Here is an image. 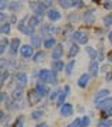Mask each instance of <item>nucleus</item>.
<instances>
[{"label":"nucleus","instance_id":"nucleus-36","mask_svg":"<svg viewBox=\"0 0 112 127\" xmlns=\"http://www.w3.org/2000/svg\"><path fill=\"white\" fill-rule=\"evenodd\" d=\"M9 6H10V10H12V12H15L13 9H19L22 4H20L19 1H16V3H9Z\"/></svg>","mask_w":112,"mask_h":127},{"label":"nucleus","instance_id":"nucleus-5","mask_svg":"<svg viewBox=\"0 0 112 127\" xmlns=\"http://www.w3.org/2000/svg\"><path fill=\"white\" fill-rule=\"evenodd\" d=\"M20 56L27 59V58H33V46L32 45H22L20 46Z\"/></svg>","mask_w":112,"mask_h":127},{"label":"nucleus","instance_id":"nucleus-3","mask_svg":"<svg viewBox=\"0 0 112 127\" xmlns=\"http://www.w3.org/2000/svg\"><path fill=\"white\" fill-rule=\"evenodd\" d=\"M15 82H16L17 88L23 90V88L27 85V75H26L24 72H19L16 75V78H15Z\"/></svg>","mask_w":112,"mask_h":127},{"label":"nucleus","instance_id":"nucleus-19","mask_svg":"<svg viewBox=\"0 0 112 127\" xmlns=\"http://www.w3.org/2000/svg\"><path fill=\"white\" fill-rule=\"evenodd\" d=\"M86 54L89 55V58H91L92 61H96V56L99 55V54H98V51L93 49L92 46H86ZM98 58H99V56H98Z\"/></svg>","mask_w":112,"mask_h":127},{"label":"nucleus","instance_id":"nucleus-45","mask_svg":"<svg viewBox=\"0 0 112 127\" xmlns=\"http://www.w3.org/2000/svg\"><path fill=\"white\" fill-rule=\"evenodd\" d=\"M6 19H7V16H6V15H3V13H1V22H3V20H6Z\"/></svg>","mask_w":112,"mask_h":127},{"label":"nucleus","instance_id":"nucleus-37","mask_svg":"<svg viewBox=\"0 0 112 127\" xmlns=\"http://www.w3.org/2000/svg\"><path fill=\"white\" fill-rule=\"evenodd\" d=\"M105 81H108V82L112 81V72L111 71H108L106 74H105Z\"/></svg>","mask_w":112,"mask_h":127},{"label":"nucleus","instance_id":"nucleus-22","mask_svg":"<svg viewBox=\"0 0 112 127\" xmlns=\"http://www.w3.org/2000/svg\"><path fill=\"white\" fill-rule=\"evenodd\" d=\"M40 23V17L39 16H36V15H33L29 17V26H32V28H36L37 25Z\"/></svg>","mask_w":112,"mask_h":127},{"label":"nucleus","instance_id":"nucleus-39","mask_svg":"<svg viewBox=\"0 0 112 127\" xmlns=\"http://www.w3.org/2000/svg\"><path fill=\"white\" fill-rule=\"evenodd\" d=\"M104 7L105 9H111L112 7V1H104Z\"/></svg>","mask_w":112,"mask_h":127},{"label":"nucleus","instance_id":"nucleus-16","mask_svg":"<svg viewBox=\"0 0 112 127\" xmlns=\"http://www.w3.org/2000/svg\"><path fill=\"white\" fill-rule=\"evenodd\" d=\"M19 45H20V39H19V38H15V39L10 42V54H12V55H16L17 54Z\"/></svg>","mask_w":112,"mask_h":127},{"label":"nucleus","instance_id":"nucleus-2","mask_svg":"<svg viewBox=\"0 0 112 127\" xmlns=\"http://www.w3.org/2000/svg\"><path fill=\"white\" fill-rule=\"evenodd\" d=\"M30 6H32L33 10H35V15L39 16V17L43 15V13H48V12H46L48 9H46V6H45V3H42V1H39V3H37V1H32Z\"/></svg>","mask_w":112,"mask_h":127},{"label":"nucleus","instance_id":"nucleus-9","mask_svg":"<svg viewBox=\"0 0 112 127\" xmlns=\"http://www.w3.org/2000/svg\"><path fill=\"white\" fill-rule=\"evenodd\" d=\"M63 52H65V49L62 45H56V48L52 51V59L53 61H60V58L63 56Z\"/></svg>","mask_w":112,"mask_h":127},{"label":"nucleus","instance_id":"nucleus-17","mask_svg":"<svg viewBox=\"0 0 112 127\" xmlns=\"http://www.w3.org/2000/svg\"><path fill=\"white\" fill-rule=\"evenodd\" d=\"M43 48H45V49H55L56 48L55 38H48V39L43 40Z\"/></svg>","mask_w":112,"mask_h":127},{"label":"nucleus","instance_id":"nucleus-32","mask_svg":"<svg viewBox=\"0 0 112 127\" xmlns=\"http://www.w3.org/2000/svg\"><path fill=\"white\" fill-rule=\"evenodd\" d=\"M104 25L105 26H108V28H109V26H112V15H106L104 17Z\"/></svg>","mask_w":112,"mask_h":127},{"label":"nucleus","instance_id":"nucleus-21","mask_svg":"<svg viewBox=\"0 0 112 127\" xmlns=\"http://www.w3.org/2000/svg\"><path fill=\"white\" fill-rule=\"evenodd\" d=\"M48 84H50V85H56V84H57V75H56V72L53 71V69H50Z\"/></svg>","mask_w":112,"mask_h":127},{"label":"nucleus","instance_id":"nucleus-31","mask_svg":"<svg viewBox=\"0 0 112 127\" xmlns=\"http://www.w3.org/2000/svg\"><path fill=\"white\" fill-rule=\"evenodd\" d=\"M7 45H9L7 39H3V40H1V43H0V54H1V55H3V52L7 49Z\"/></svg>","mask_w":112,"mask_h":127},{"label":"nucleus","instance_id":"nucleus-42","mask_svg":"<svg viewBox=\"0 0 112 127\" xmlns=\"http://www.w3.org/2000/svg\"><path fill=\"white\" fill-rule=\"evenodd\" d=\"M36 127H48V124H46V123H37Z\"/></svg>","mask_w":112,"mask_h":127},{"label":"nucleus","instance_id":"nucleus-46","mask_svg":"<svg viewBox=\"0 0 112 127\" xmlns=\"http://www.w3.org/2000/svg\"><path fill=\"white\" fill-rule=\"evenodd\" d=\"M4 100H6V94H4V93H1V101H4Z\"/></svg>","mask_w":112,"mask_h":127},{"label":"nucleus","instance_id":"nucleus-20","mask_svg":"<svg viewBox=\"0 0 112 127\" xmlns=\"http://www.w3.org/2000/svg\"><path fill=\"white\" fill-rule=\"evenodd\" d=\"M73 68H75V61L71 59L69 62L66 64V66H65V74H66V75H72Z\"/></svg>","mask_w":112,"mask_h":127},{"label":"nucleus","instance_id":"nucleus-10","mask_svg":"<svg viewBox=\"0 0 112 127\" xmlns=\"http://www.w3.org/2000/svg\"><path fill=\"white\" fill-rule=\"evenodd\" d=\"M83 22L85 23H93L95 22V10L93 9H88L83 13Z\"/></svg>","mask_w":112,"mask_h":127},{"label":"nucleus","instance_id":"nucleus-35","mask_svg":"<svg viewBox=\"0 0 112 127\" xmlns=\"http://www.w3.org/2000/svg\"><path fill=\"white\" fill-rule=\"evenodd\" d=\"M89 124H91V119L88 116H83L82 117V127H88Z\"/></svg>","mask_w":112,"mask_h":127},{"label":"nucleus","instance_id":"nucleus-28","mask_svg":"<svg viewBox=\"0 0 112 127\" xmlns=\"http://www.w3.org/2000/svg\"><path fill=\"white\" fill-rule=\"evenodd\" d=\"M43 59H45V54H43V52H37L36 55L33 56V61H35V62H42Z\"/></svg>","mask_w":112,"mask_h":127},{"label":"nucleus","instance_id":"nucleus-27","mask_svg":"<svg viewBox=\"0 0 112 127\" xmlns=\"http://www.w3.org/2000/svg\"><path fill=\"white\" fill-rule=\"evenodd\" d=\"M42 117H43V111L42 110H36V111L32 113V119L33 120H40Z\"/></svg>","mask_w":112,"mask_h":127},{"label":"nucleus","instance_id":"nucleus-18","mask_svg":"<svg viewBox=\"0 0 112 127\" xmlns=\"http://www.w3.org/2000/svg\"><path fill=\"white\" fill-rule=\"evenodd\" d=\"M65 62L60 59V61H53V64H52V68H53V71L55 72H59V71H65Z\"/></svg>","mask_w":112,"mask_h":127},{"label":"nucleus","instance_id":"nucleus-41","mask_svg":"<svg viewBox=\"0 0 112 127\" xmlns=\"http://www.w3.org/2000/svg\"><path fill=\"white\" fill-rule=\"evenodd\" d=\"M78 17H79V16H78V15H75V13H73V15H71V16H69V20H72V19H73V20H76Z\"/></svg>","mask_w":112,"mask_h":127},{"label":"nucleus","instance_id":"nucleus-7","mask_svg":"<svg viewBox=\"0 0 112 127\" xmlns=\"http://www.w3.org/2000/svg\"><path fill=\"white\" fill-rule=\"evenodd\" d=\"M46 16H48V19L50 20V22H57V20H60V17H62L60 12L56 10V9H49Z\"/></svg>","mask_w":112,"mask_h":127},{"label":"nucleus","instance_id":"nucleus-6","mask_svg":"<svg viewBox=\"0 0 112 127\" xmlns=\"http://www.w3.org/2000/svg\"><path fill=\"white\" fill-rule=\"evenodd\" d=\"M72 38L75 40H78L79 43H88V40H89V36L86 35V32H82V31H76L75 33L72 35Z\"/></svg>","mask_w":112,"mask_h":127},{"label":"nucleus","instance_id":"nucleus-4","mask_svg":"<svg viewBox=\"0 0 112 127\" xmlns=\"http://www.w3.org/2000/svg\"><path fill=\"white\" fill-rule=\"evenodd\" d=\"M69 91H71V87L69 85H65L63 88H62V91H60V94H59V97H57V105H59V108L62 107L65 104V100H66V97L69 95Z\"/></svg>","mask_w":112,"mask_h":127},{"label":"nucleus","instance_id":"nucleus-23","mask_svg":"<svg viewBox=\"0 0 112 127\" xmlns=\"http://www.w3.org/2000/svg\"><path fill=\"white\" fill-rule=\"evenodd\" d=\"M111 126H112L111 119H102L98 121V127H111Z\"/></svg>","mask_w":112,"mask_h":127},{"label":"nucleus","instance_id":"nucleus-25","mask_svg":"<svg viewBox=\"0 0 112 127\" xmlns=\"http://www.w3.org/2000/svg\"><path fill=\"white\" fill-rule=\"evenodd\" d=\"M30 39H32V43H30V45H35V46H40V43H42V39H40V36L37 35V33H35V35H33Z\"/></svg>","mask_w":112,"mask_h":127},{"label":"nucleus","instance_id":"nucleus-34","mask_svg":"<svg viewBox=\"0 0 112 127\" xmlns=\"http://www.w3.org/2000/svg\"><path fill=\"white\" fill-rule=\"evenodd\" d=\"M59 4H60V7H63V9H69L73 6V1H59Z\"/></svg>","mask_w":112,"mask_h":127},{"label":"nucleus","instance_id":"nucleus-29","mask_svg":"<svg viewBox=\"0 0 112 127\" xmlns=\"http://www.w3.org/2000/svg\"><path fill=\"white\" fill-rule=\"evenodd\" d=\"M22 95H23V91H22L20 88H17V90H15V91H13L12 97H13L15 100H19V98H22Z\"/></svg>","mask_w":112,"mask_h":127},{"label":"nucleus","instance_id":"nucleus-12","mask_svg":"<svg viewBox=\"0 0 112 127\" xmlns=\"http://www.w3.org/2000/svg\"><path fill=\"white\" fill-rule=\"evenodd\" d=\"M95 107L96 108H101L102 111H106V110H109V108H112V97H108L106 100H104L102 103H99Z\"/></svg>","mask_w":112,"mask_h":127},{"label":"nucleus","instance_id":"nucleus-8","mask_svg":"<svg viewBox=\"0 0 112 127\" xmlns=\"http://www.w3.org/2000/svg\"><path fill=\"white\" fill-rule=\"evenodd\" d=\"M73 114V105L69 103H65L62 107H60V116L62 117H69Z\"/></svg>","mask_w":112,"mask_h":127},{"label":"nucleus","instance_id":"nucleus-24","mask_svg":"<svg viewBox=\"0 0 112 127\" xmlns=\"http://www.w3.org/2000/svg\"><path fill=\"white\" fill-rule=\"evenodd\" d=\"M10 31H12V25L9 22H3V25H1V33L3 35H9Z\"/></svg>","mask_w":112,"mask_h":127},{"label":"nucleus","instance_id":"nucleus-26","mask_svg":"<svg viewBox=\"0 0 112 127\" xmlns=\"http://www.w3.org/2000/svg\"><path fill=\"white\" fill-rule=\"evenodd\" d=\"M78 54H79V46H78V45H72L71 49H69V56L73 58V56H76Z\"/></svg>","mask_w":112,"mask_h":127},{"label":"nucleus","instance_id":"nucleus-47","mask_svg":"<svg viewBox=\"0 0 112 127\" xmlns=\"http://www.w3.org/2000/svg\"><path fill=\"white\" fill-rule=\"evenodd\" d=\"M108 59H109V61H111V62H112V52H111V54H109V56H108Z\"/></svg>","mask_w":112,"mask_h":127},{"label":"nucleus","instance_id":"nucleus-15","mask_svg":"<svg viewBox=\"0 0 112 127\" xmlns=\"http://www.w3.org/2000/svg\"><path fill=\"white\" fill-rule=\"evenodd\" d=\"M98 72H99V64H98V61H91V64H89V75L96 77Z\"/></svg>","mask_w":112,"mask_h":127},{"label":"nucleus","instance_id":"nucleus-11","mask_svg":"<svg viewBox=\"0 0 112 127\" xmlns=\"http://www.w3.org/2000/svg\"><path fill=\"white\" fill-rule=\"evenodd\" d=\"M35 93H36V94L39 95L40 98H42V97H45V95H48V88H46V85H45V84H42V82H37V84H36V88H35Z\"/></svg>","mask_w":112,"mask_h":127},{"label":"nucleus","instance_id":"nucleus-30","mask_svg":"<svg viewBox=\"0 0 112 127\" xmlns=\"http://www.w3.org/2000/svg\"><path fill=\"white\" fill-rule=\"evenodd\" d=\"M80 124H82V119H75L72 123L68 124V127H82Z\"/></svg>","mask_w":112,"mask_h":127},{"label":"nucleus","instance_id":"nucleus-1","mask_svg":"<svg viewBox=\"0 0 112 127\" xmlns=\"http://www.w3.org/2000/svg\"><path fill=\"white\" fill-rule=\"evenodd\" d=\"M109 94H111L109 90H99V91L95 94V97H93V104L98 105L99 103H102L104 100H106V98L109 97Z\"/></svg>","mask_w":112,"mask_h":127},{"label":"nucleus","instance_id":"nucleus-38","mask_svg":"<svg viewBox=\"0 0 112 127\" xmlns=\"http://www.w3.org/2000/svg\"><path fill=\"white\" fill-rule=\"evenodd\" d=\"M104 116H105V117H112V108L104 111Z\"/></svg>","mask_w":112,"mask_h":127},{"label":"nucleus","instance_id":"nucleus-40","mask_svg":"<svg viewBox=\"0 0 112 127\" xmlns=\"http://www.w3.org/2000/svg\"><path fill=\"white\" fill-rule=\"evenodd\" d=\"M73 6H76V7H80V6H83V1H73Z\"/></svg>","mask_w":112,"mask_h":127},{"label":"nucleus","instance_id":"nucleus-44","mask_svg":"<svg viewBox=\"0 0 112 127\" xmlns=\"http://www.w3.org/2000/svg\"><path fill=\"white\" fill-rule=\"evenodd\" d=\"M108 39H109V42H111V45H112V32H109V35H108Z\"/></svg>","mask_w":112,"mask_h":127},{"label":"nucleus","instance_id":"nucleus-14","mask_svg":"<svg viewBox=\"0 0 112 127\" xmlns=\"http://www.w3.org/2000/svg\"><path fill=\"white\" fill-rule=\"evenodd\" d=\"M89 78H91V75L89 74H82L78 79V87L79 88H86L89 84Z\"/></svg>","mask_w":112,"mask_h":127},{"label":"nucleus","instance_id":"nucleus-43","mask_svg":"<svg viewBox=\"0 0 112 127\" xmlns=\"http://www.w3.org/2000/svg\"><path fill=\"white\" fill-rule=\"evenodd\" d=\"M0 6H1V10H3V9L7 6V3H6V1H1V3H0Z\"/></svg>","mask_w":112,"mask_h":127},{"label":"nucleus","instance_id":"nucleus-13","mask_svg":"<svg viewBox=\"0 0 112 127\" xmlns=\"http://www.w3.org/2000/svg\"><path fill=\"white\" fill-rule=\"evenodd\" d=\"M49 74H50V69H46V68L40 69L39 74H37V77H39V82H42V84H48Z\"/></svg>","mask_w":112,"mask_h":127},{"label":"nucleus","instance_id":"nucleus-33","mask_svg":"<svg viewBox=\"0 0 112 127\" xmlns=\"http://www.w3.org/2000/svg\"><path fill=\"white\" fill-rule=\"evenodd\" d=\"M23 123H24V117L23 116H20V117H17L16 123H15V126L13 127H23Z\"/></svg>","mask_w":112,"mask_h":127}]
</instances>
